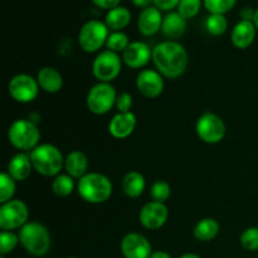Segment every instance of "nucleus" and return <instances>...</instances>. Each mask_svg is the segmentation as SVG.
<instances>
[{"label":"nucleus","mask_w":258,"mask_h":258,"mask_svg":"<svg viewBox=\"0 0 258 258\" xmlns=\"http://www.w3.org/2000/svg\"><path fill=\"white\" fill-rule=\"evenodd\" d=\"M8 139L19 150H33L38 146L40 133L37 125L30 120H17L8 130Z\"/></svg>","instance_id":"nucleus-5"},{"label":"nucleus","mask_w":258,"mask_h":258,"mask_svg":"<svg viewBox=\"0 0 258 258\" xmlns=\"http://www.w3.org/2000/svg\"><path fill=\"white\" fill-rule=\"evenodd\" d=\"M179 258H201V257H199L198 254H196V253H185V254H183V256L179 257Z\"/></svg>","instance_id":"nucleus-41"},{"label":"nucleus","mask_w":258,"mask_h":258,"mask_svg":"<svg viewBox=\"0 0 258 258\" xmlns=\"http://www.w3.org/2000/svg\"><path fill=\"white\" fill-rule=\"evenodd\" d=\"M168 216L169 212L165 204L154 201L141 208L139 219L146 229H159L166 223Z\"/></svg>","instance_id":"nucleus-12"},{"label":"nucleus","mask_w":258,"mask_h":258,"mask_svg":"<svg viewBox=\"0 0 258 258\" xmlns=\"http://www.w3.org/2000/svg\"><path fill=\"white\" fill-rule=\"evenodd\" d=\"M0 258H4V256H2V257H0Z\"/></svg>","instance_id":"nucleus-43"},{"label":"nucleus","mask_w":258,"mask_h":258,"mask_svg":"<svg viewBox=\"0 0 258 258\" xmlns=\"http://www.w3.org/2000/svg\"><path fill=\"white\" fill-rule=\"evenodd\" d=\"M136 87L139 92L148 98H155L164 91V80L160 72L154 70L141 71L136 78Z\"/></svg>","instance_id":"nucleus-14"},{"label":"nucleus","mask_w":258,"mask_h":258,"mask_svg":"<svg viewBox=\"0 0 258 258\" xmlns=\"http://www.w3.org/2000/svg\"><path fill=\"white\" fill-rule=\"evenodd\" d=\"M164 17L161 12L155 7L146 8L141 10L138 18V29L145 37L155 35L159 30H161Z\"/></svg>","instance_id":"nucleus-16"},{"label":"nucleus","mask_w":258,"mask_h":258,"mask_svg":"<svg viewBox=\"0 0 258 258\" xmlns=\"http://www.w3.org/2000/svg\"><path fill=\"white\" fill-rule=\"evenodd\" d=\"M18 242H20L19 236L13 233L12 231H3L0 233V253L3 256L10 253L17 247Z\"/></svg>","instance_id":"nucleus-33"},{"label":"nucleus","mask_w":258,"mask_h":258,"mask_svg":"<svg viewBox=\"0 0 258 258\" xmlns=\"http://www.w3.org/2000/svg\"><path fill=\"white\" fill-rule=\"evenodd\" d=\"M237 0H203V5L211 14L224 15L233 9Z\"/></svg>","instance_id":"nucleus-28"},{"label":"nucleus","mask_w":258,"mask_h":258,"mask_svg":"<svg viewBox=\"0 0 258 258\" xmlns=\"http://www.w3.org/2000/svg\"><path fill=\"white\" fill-rule=\"evenodd\" d=\"M136 116L133 112H118L108 123V131L115 139H126L134 133Z\"/></svg>","instance_id":"nucleus-17"},{"label":"nucleus","mask_w":258,"mask_h":258,"mask_svg":"<svg viewBox=\"0 0 258 258\" xmlns=\"http://www.w3.org/2000/svg\"><path fill=\"white\" fill-rule=\"evenodd\" d=\"M170 193H171L170 185H169V183H166V181L164 180H158L151 185L150 194L155 202L164 203V202L169 199Z\"/></svg>","instance_id":"nucleus-32"},{"label":"nucleus","mask_w":258,"mask_h":258,"mask_svg":"<svg viewBox=\"0 0 258 258\" xmlns=\"http://www.w3.org/2000/svg\"><path fill=\"white\" fill-rule=\"evenodd\" d=\"M194 237L201 242H209L219 233V223L213 218H204L194 227Z\"/></svg>","instance_id":"nucleus-25"},{"label":"nucleus","mask_w":258,"mask_h":258,"mask_svg":"<svg viewBox=\"0 0 258 258\" xmlns=\"http://www.w3.org/2000/svg\"><path fill=\"white\" fill-rule=\"evenodd\" d=\"M241 244L247 251H257L258 249V228L251 227L247 228L241 236Z\"/></svg>","instance_id":"nucleus-34"},{"label":"nucleus","mask_w":258,"mask_h":258,"mask_svg":"<svg viewBox=\"0 0 258 258\" xmlns=\"http://www.w3.org/2000/svg\"><path fill=\"white\" fill-rule=\"evenodd\" d=\"M92 3L96 7L100 8V9L107 10L108 12V10L120 7L121 0H92Z\"/></svg>","instance_id":"nucleus-37"},{"label":"nucleus","mask_w":258,"mask_h":258,"mask_svg":"<svg viewBox=\"0 0 258 258\" xmlns=\"http://www.w3.org/2000/svg\"><path fill=\"white\" fill-rule=\"evenodd\" d=\"M117 95L112 85L100 82L93 86L87 93L86 103L88 110L95 115H105L116 105Z\"/></svg>","instance_id":"nucleus-7"},{"label":"nucleus","mask_w":258,"mask_h":258,"mask_svg":"<svg viewBox=\"0 0 258 258\" xmlns=\"http://www.w3.org/2000/svg\"><path fill=\"white\" fill-rule=\"evenodd\" d=\"M153 58L150 47L144 42H131L128 47L122 52V60L130 68L144 67Z\"/></svg>","instance_id":"nucleus-15"},{"label":"nucleus","mask_w":258,"mask_h":258,"mask_svg":"<svg viewBox=\"0 0 258 258\" xmlns=\"http://www.w3.org/2000/svg\"><path fill=\"white\" fill-rule=\"evenodd\" d=\"M19 241L28 253L42 257L50 248V236L47 228L38 222H28L19 231Z\"/></svg>","instance_id":"nucleus-4"},{"label":"nucleus","mask_w":258,"mask_h":258,"mask_svg":"<svg viewBox=\"0 0 258 258\" xmlns=\"http://www.w3.org/2000/svg\"><path fill=\"white\" fill-rule=\"evenodd\" d=\"M27 204L19 199H12L0 207V228L3 231H14L28 223Z\"/></svg>","instance_id":"nucleus-9"},{"label":"nucleus","mask_w":258,"mask_h":258,"mask_svg":"<svg viewBox=\"0 0 258 258\" xmlns=\"http://www.w3.org/2000/svg\"><path fill=\"white\" fill-rule=\"evenodd\" d=\"M30 160L33 169L43 176L59 175V171L64 165V159L60 150L50 144H42L33 149Z\"/></svg>","instance_id":"nucleus-3"},{"label":"nucleus","mask_w":258,"mask_h":258,"mask_svg":"<svg viewBox=\"0 0 258 258\" xmlns=\"http://www.w3.org/2000/svg\"><path fill=\"white\" fill-rule=\"evenodd\" d=\"M207 32L212 35H222L228 28L227 18L222 14H211L206 20Z\"/></svg>","instance_id":"nucleus-27"},{"label":"nucleus","mask_w":258,"mask_h":258,"mask_svg":"<svg viewBox=\"0 0 258 258\" xmlns=\"http://www.w3.org/2000/svg\"><path fill=\"white\" fill-rule=\"evenodd\" d=\"M52 189L54 194L58 197H68L72 194L73 189H75V181H73L72 176L68 174H60L54 178L52 181Z\"/></svg>","instance_id":"nucleus-26"},{"label":"nucleus","mask_w":258,"mask_h":258,"mask_svg":"<svg viewBox=\"0 0 258 258\" xmlns=\"http://www.w3.org/2000/svg\"><path fill=\"white\" fill-rule=\"evenodd\" d=\"M39 88L38 81L25 73L14 76L8 86V90H9L13 100L20 103H28L34 101L39 92Z\"/></svg>","instance_id":"nucleus-11"},{"label":"nucleus","mask_w":258,"mask_h":258,"mask_svg":"<svg viewBox=\"0 0 258 258\" xmlns=\"http://www.w3.org/2000/svg\"><path fill=\"white\" fill-rule=\"evenodd\" d=\"M150 258H171V256L164 251H156V252H153V254H151Z\"/></svg>","instance_id":"nucleus-40"},{"label":"nucleus","mask_w":258,"mask_h":258,"mask_svg":"<svg viewBox=\"0 0 258 258\" xmlns=\"http://www.w3.org/2000/svg\"><path fill=\"white\" fill-rule=\"evenodd\" d=\"M256 25L249 20H241L234 25L231 34V40L233 45L238 49H246L253 43L256 38Z\"/></svg>","instance_id":"nucleus-18"},{"label":"nucleus","mask_w":258,"mask_h":258,"mask_svg":"<svg viewBox=\"0 0 258 258\" xmlns=\"http://www.w3.org/2000/svg\"><path fill=\"white\" fill-rule=\"evenodd\" d=\"M153 62L156 70L168 78H176L188 67V53L178 42L166 40L153 49Z\"/></svg>","instance_id":"nucleus-1"},{"label":"nucleus","mask_w":258,"mask_h":258,"mask_svg":"<svg viewBox=\"0 0 258 258\" xmlns=\"http://www.w3.org/2000/svg\"><path fill=\"white\" fill-rule=\"evenodd\" d=\"M33 164L30 160V155L24 153H19L10 159L8 164V174L14 179L15 181L27 180L32 173Z\"/></svg>","instance_id":"nucleus-19"},{"label":"nucleus","mask_w":258,"mask_h":258,"mask_svg":"<svg viewBox=\"0 0 258 258\" xmlns=\"http://www.w3.org/2000/svg\"><path fill=\"white\" fill-rule=\"evenodd\" d=\"M37 81L39 87L48 93L59 92L63 86L62 75L53 67H43L38 72Z\"/></svg>","instance_id":"nucleus-20"},{"label":"nucleus","mask_w":258,"mask_h":258,"mask_svg":"<svg viewBox=\"0 0 258 258\" xmlns=\"http://www.w3.org/2000/svg\"><path fill=\"white\" fill-rule=\"evenodd\" d=\"M78 194L87 203L98 204L107 201L112 194L111 180L100 173H87L77 184Z\"/></svg>","instance_id":"nucleus-2"},{"label":"nucleus","mask_w":258,"mask_h":258,"mask_svg":"<svg viewBox=\"0 0 258 258\" xmlns=\"http://www.w3.org/2000/svg\"><path fill=\"white\" fill-rule=\"evenodd\" d=\"M135 7L140 8V9H146V8L154 7V0H131Z\"/></svg>","instance_id":"nucleus-39"},{"label":"nucleus","mask_w":258,"mask_h":258,"mask_svg":"<svg viewBox=\"0 0 258 258\" xmlns=\"http://www.w3.org/2000/svg\"><path fill=\"white\" fill-rule=\"evenodd\" d=\"M180 0H154V7L158 8L160 12H169L178 8Z\"/></svg>","instance_id":"nucleus-36"},{"label":"nucleus","mask_w":258,"mask_h":258,"mask_svg":"<svg viewBox=\"0 0 258 258\" xmlns=\"http://www.w3.org/2000/svg\"><path fill=\"white\" fill-rule=\"evenodd\" d=\"M68 258H75V257H68Z\"/></svg>","instance_id":"nucleus-44"},{"label":"nucleus","mask_w":258,"mask_h":258,"mask_svg":"<svg viewBox=\"0 0 258 258\" xmlns=\"http://www.w3.org/2000/svg\"><path fill=\"white\" fill-rule=\"evenodd\" d=\"M130 42H128V37L123 32H112L110 33L106 42V47L108 50L118 53L123 52L126 48L128 47Z\"/></svg>","instance_id":"nucleus-30"},{"label":"nucleus","mask_w":258,"mask_h":258,"mask_svg":"<svg viewBox=\"0 0 258 258\" xmlns=\"http://www.w3.org/2000/svg\"><path fill=\"white\" fill-rule=\"evenodd\" d=\"M186 30V19H184L178 12H170L164 17L161 32L169 39L180 38Z\"/></svg>","instance_id":"nucleus-21"},{"label":"nucleus","mask_w":258,"mask_h":258,"mask_svg":"<svg viewBox=\"0 0 258 258\" xmlns=\"http://www.w3.org/2000/svg\"><path fill=\"white\" fill-rule=\"evenodd\" d=\"M254 13L256 10H253L252 8H243L239 13L241 15L242 20H249V22H253V18H254Z\"/></svg>","instance_id":"nucleus-38"},{"label":"nucleus","mask_w":258,"mask_h":258,"mask_svg":"<svg viewBox=\"0 0 258 258\" xmlns=\"http://www.w3.org/2000/svg\"><path fill=\"white\" fill-rule=\"evenodd\" d=\"M122 63L117 53L112 50H102L97 54L92 63V72L96 80L100 82L110 83L115 80L121 72Z\"/></svg>","instance_id":"nucleus-8"},{"label":"nucleus","mask_w":258,"mask_h":258,"mask_svg":"<svg viewBox=\"0 0 258 258\" xmlns=\"http://www.w3.org/2000/svg\"><path fill=\"white\" fill-rule=\"evenodd\" d=\"M131 22V13L127 8L117 7L115 9L108 10L106 14L105 23L112 32H121L123 28L127 27Z\"/></svg>","instance_id":"nucleus-23"},{"label":"nucleus","mask_w":258,"mask_h":258,"mask_svg":"<svg viewBox=\"0 0 258 258\" xmlns=\"http://www.w3.org/2000/svg\"><path fill=\"white\" fill-rule=\"evenodd\" d=\"M121 252L125 258H150L151 244L140 233H128L121 241Z\"/></svg>","instance_id":"nucleus-13"},{"label":"nucleus","mask_w":258,"mask_h":258,"mask_svg":"<svg viewBox=\"0 0 258 258\" xmlns=\"http://www.w3.org/2000/svg\"><path fill=\"white\" fill-rule=\"evenodd\" d=\"M115 106L118 110V112H130V108L133 107V97H131L130 93H120V95L117 96Z\"/></svg>","instance_id":"nucleus-35"},{"label":"nucleus","mask_w":258,"mask_h":258,"mask_svg":"<svg viewBox=\"0 0 258 258\" xmlns=\"http://www.w3.org/2000/svg\"><path fill=\"white\" fill-rule=\"evenodd\" d=\"M202 5H203V0H180L176 9L184 19H191L199 14Z\"/></svg>","instance_id":"nucleus-31"},{"label":"nucleus","mask_w":258,"mask_h":258,"mask_svg":"<svg viewBox=\"0 0 258 258\" xmlns=\"http://www.w3.org/2000/svg\"><path fill=\"white\" fill-rule=\"evenodd\" d=\"M199 139L207 144H218L226 135L224 121L213 112H206L198 118L196 125Z\"/></svg>","instance_id":"nucleus-10"},{"label":"nucleus","mask_w":258,"mask_h":258,"mask_svg":"<svg viewBox=\"0 0 258 258\" xmlns=\"http://www.w3.org/2000/svg\"><path fill=\"white\" fill-rule=\"evenodd\" d=\"M64 168L67 174L73 179H81L87 174L88 160L82 151H72L64 160Z\"/></svg>","instance_id":"nucleus-22"},{"label":"nucleus","mask_w":258,"mask_h":258,"mask_svg":"<svg viewBox=\"0 0 258 258\" xmlns=\"http://www.w3.org/2000/svg\"><path fill=\"white\" fill-rule=\"evenodd\" d=\"M253 23H254V25H256V29L258 30V9H256V13H254Z\"/></svg>","instance_id":"nucleus-42"},{"label":"nucleus","mask_w":258,"mask_h":258,"mask_svg":"<svg viewBox=\"0 0 258 258\" xmlns=\"http://www.w3.org/2000/svg\"><path fill=\"white\" fill-rule=\"evenodd\" d=\"M145 178L139 171H130L122 179V190L128 198H138L145 190Z\"/></svg>","instance_id":"nucleus-24"},{"label":"nucleus","mask_w":258,"mask_h":258,"mask_svg":"<svg viewBox=\"0 0 258 258\" xmlns=\"http://www.w3.org/2000/svg\"><path fill=\"white\" fill-rule=\"evenodd\" d=\"M108 30L110 29L105 22L96 19L88 20L82 25L80 33H78L80 47L86 53L98 52L102 45L107 42V38L110 35Z\"/></svg>","instance_id":"nucleus-6"},{"label":"nucleus","mask_w":258,"mask_h":258,"mask_svg":"<svg viewBox=\"0 0 258 258\" xmlns=\"http://www.w3.org/2000/svg\"><path fill=\"white\" fill-rule=\"evenodd\" d=\"M15 193V180L8 173L0 174V203L12 201Z\"/></svg>","instance_id":"nucleus-29"}]
</instances>
